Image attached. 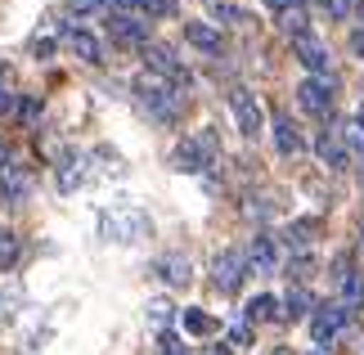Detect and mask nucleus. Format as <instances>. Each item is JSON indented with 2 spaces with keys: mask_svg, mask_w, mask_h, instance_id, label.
Segmentation results:
<instances>
[{
  "mask_svg": "<svg viewBox=\"0 0 364 355\" xmlns=\"http://www.w3.org/2000/svg\"><path fill=\"white\" fill-rule=\"evenodd\" d=\"M261 5H265V9H274V14H288V9H297L301 0H261Z\"/></svg>",
  "mask_w": 364,
  "mask_h": 355,
  "instance_id": "c756f323",
  "label": "nucleus"
},
{
  "mask_svg": "<svg viewBox=\"0 0 364 355\" xmlns=\"http://www.w3.org/2000/svg\"><path fill=\"white\" fill-rule=\"evenodd\" d=\"M180 324H185L189 337H212V333H216V319L203 315V310H185V315H180Z\"/></svg>",
  "mask_w": 364,
  "mask_h": 355,
  "instance_id": "aec40b11",
  "label": "nucleus"
},
{
  "mask_svg": "<svg viewBox=\"0 0 364 355\" xmlns=\"http://www.w3.org/2000/svg\"><path fill=\"white\" fill-rule=\"evenodd\" d=\"M315 355H324V351H315Z\"/></svg>",
  "mask_w": 364,
  "mask_h": 355,
  "instance_id": "4c0bfd02",
  "label": "nucleus"
},
{
  "mask_svg": "<svg viewBox=\"0 0 364 355\" xmlns=\"http://www.w3.org/2000/svg\"><path fill=\"white\" fill-rule=\"evenodd\" d=\"M108 32L122 46H149V18H135V14H108Z\"/></svg>",
  "mask_w": 364,
  "mask_h": 355,
  "instance_id": "6e6552de",
  "label": "nucleus"
},
{
  "mask_svg": "<svg viewBox=\"0 0 364 355\" xmlns=\"http://www.w3.org/2000/svg\"><path fill=\"white\" fill-rule=\"evenodd\" d=\"M351 50H355V59H364V27H355V32H351Z\"/></svg>",
  "mask_w": 364,
  "mask_h": 355,
  "instance_id": "473e14b6",
  "label": "nucleus"
},
{
  "mask_svg": "<svg viewBox=\"0 0 364 355\" xmlns=\"http://www.w3.org/2000/svg\"><path fill=\"white\" fill-rule=\"evenodd\" d=\"M230 112H234V126H239L243 139H257L265 131V108L257 104V95H252V90L234 86L230 90Z\"/></svg>",
  "mask_w": 364,
  "mask_h": 355,
  "instance_id": "7ed1b4c3",
  "label": "nucleus"
},
{
  "mask_svg": "<svg viewBox=\"0 0 364 355\" xmlns=\"http://www.w3.org/2000/svg\"><path fill=\"white\" fill-rule=\"evenodd\" d=\"M297 104L315 117H328L333 112V77H306L297 86Z\"/></svg>",
  "mask_w": 364,
  "mask_h": 355,
  "instance_id": "423d86ee",
  "label": "nucleus"
},
{
  "mask_svg": "<svg viewBox=\"0 0 364 355\" xmlns=\"http://www.w3.org/2000/svg\"><path fill=\"white\" fill-rule=\"evenodd\" d=\"M113 14H135V18H176L180 0H108Z\"/></svg>",
  "mask_w": 364,
  "mask_h": 355,
  "instance_id": "1a4fd4ad",
  "label": "nucleus"
},
{
  "mask_svg": "<svg viewBox=\"0 0 364 355\" xmlns=\"http://www.w3.org/2000/svg\"><path fill=\"white\" fill-rule=\"evenodd\" d=\"M311 270H315V261H311V257H297V261H292V270H288V275H297V279H301V275H311Z\"/></svg>",
  "mask_w": 364,
  "mask_h": 355,
  "instance_id": "7c9ffc66",
  "label": "nucleus"
},
{
  "mask_svg": "<svg viewBox=\"0 0 364 355\" xmlns=\"http://www.w3.org/2000/svg\"><path fill=\"white\" fill-rule=\"evenodd\" d=\"M14 302H18L14 292H0V324H9V319H14Z\"/></svg>",
  "mask_w": 364,
  "mask_h": 355,
  "instance_id": "c85d7f7f",
  "label": "nucleus"
},
{
  "mask_svg": "<svg viewBox=\"0 0 364 355\" xmlns=\"http://www.w3.org/2000/svg\"><path fill=\"white\" fill-rule=\"evenodd\" d=\"M319 9H324L328 18H351L360 9V0H319Z\"/></svg>",
  "mask_w": 364,
  "mask_h": 355,
  "instance_id": "393cba45",
  "label": "nucleus"
},
{
  "mask_svg": "<svg viewBox=\"0 0 364 355\" xmlns=\"http://www.w3.org/2000/svg\"><path fill=\"white\" fill-rule=\"evenodd\" d=\"M68 50H73L81 63H104V41L95 32H86V27H68Z\"/></svg>",
  "mask_w": 364,
  "mask_h": 355,
  "instance_id": "4468645a",
  "label": "nucleus"
},
{
  "mask_svg": "<svg viewBox=\"0 0 364 355\" xmlns=\"http://www.w3.org/2000/svg\"><path fill=\"white\" fill-rule=\"evenodd\" d=\"M247 270H257V275H274V270H279V243H274V234H252V243H247Z\"/></svg>",
  "mask_w": 364,
  "mask_h": 355,
  "instance_id": "9b49d317",
  "label": "nucleus"
},
{
  "mask_svg": "<svg viewBox=\"0 0 364 355\" xmlns=\"http://www.w3.org/2000/svg\"><path fill=\"white\" fill-rule=\"evenodd\" d=\"M27 194H32V176H27L14 158L0 162V203H23Z\"/></svg>",
  "mask_w": 364,
  "mask_h": 355,
  "instance_id": "9d476101",
  "label": "nucleus"
},
{
  "mask_svg": "<svg viewBox=\"0 0 364 355\" xmlns=\"http://www.w3.org/2000/svg\"><path fill=\"white\" fill-rule=\"evenodd\" d=\"M32 54H36V59H50V54H54V41H36Z\"/></svg>",
  "mask_w": 364,
  "mask_h": 355,
  "instance_id": "72a5a7b5",
  "label": "nucleus"
},
{
  "mask_svg": "<svg viewBox=\"0 0 364 355\" xmlns=\"http://www.w3.org/2000/svg\"><path fill=\"white\" fill-rule=\"evenodd\" d=\"M162 355H180V337L176 333H162Z\"/></svg>",
  "mask_w": 364,
  "mask_h": 355,
  "instance_id": "2f4dec72",
  "label": "nucleus"
},
{
  "mask_svg": "<svg viewBox=\"0 0 364 355\" xmlns=\"http://www.w3.org/2000/svg\"><path fill=\"white\" fill-rule=\"evenodd\" d=\"M185 41H189L193 50L212 54V59L225 54V36H220V27H212V23H185Z\"/></svg>",
  "mask_w": 364,
  "mask_h": 355,
  "instance_id": "ddd939ff",
  "label": "nucleus"
},
{
  "mask_svg": "<svg viewBox=\"0 0 364 355\" xmlns=\"http://www.w3.org/2000/svg\"><path fill=\"white\" fill-rule=\"evenodd\" d=\"M212 162H216V139L212 135H189V139H180L176 153H171V166L176 171H189V176L207 171Z\"/></svg>",
  "mask_w": 364,
  "mask_h": 355,
  "instance_id": "f03ea898",
  "label": "nucleus"
},
{
  "mask_svg": "<svg viewBox=\"0 0 364 355\" xmlns=\"http://www.w3.org/2000/svg\"><path fill=\"white\" fill-rule=\"evenodd\" d=\"M243 279H247V252H239V248L216 252V261H212V283L216 288L220 292H239Z\"/></svg>",
  "mask_w": 364,
  "mask_h": 355,
  "instance_id": "39448f33",
  "label": "nucleus"
},
{
  "mask_svg": "<svg viewBox=\"0 0 364 355\" xmlns=\"http://www.w3.org/2000/svg\"><path fill=\"white\" fill-rule=\"evenodd\" d=\"M265 319H284V310H279V302L270 292H261V297L247 302V324H265Z\"/></svg>",
  "mask_w": 364,
  "mask_h": 355,
  "instance_id": "a211bd4d",
  "label": "nucleus"
},
{
  "mask_svg": "<svg viewBox=\"0 0 364 355\" xmlns=\"http://www.w3.org/2000/svg\"><path fill=\"white\" fill-rule=\"evenodd\" d=\"M14 112H18L23 126H32V122H41V99L27 95V99H18V104H14Z\"/></svg>",
  "mask_w": 364,
  "mask_h": 355,
  "instance_id": "b1692460",
  "label": "nucleus"
},
{
  "mask_svg": "<svg viewBox=\"0 0 364 355\" xmlns=\"http://www.w3.org/2000/svg\"><path fill=\"white\" fill-rule=\"evenodd\" d=\"M9 104H14V99H9V90L0 86V112H9Z\"/></svg>",
  "mask_w": 364,
  "mask_h": 355,
  "instance_id": "f704fd0d",
  "label": "nucleus"
},
{
  "mask_svg": "<svg viewBox=\"0 0 364 355\" xmlns=\"http://www.w3.org/2000/svg\"><path fill=\"white\" fill-rule=\"evenodd\" d=\"M230 346H252V324H247V319L230 329Z\"/></svg>",
  "mask_w": 364,
  "mask_h": 355,
  "instance_id": "cd10ccee",
  "label": "nucleus"
},
{
  "mask_svg": "<svg viewBox=\"0 0 364 355\" xmlns=\"http://www.w3.org/2000/svg\"><path fill=\"white\" fill-rule=\"evenodd\" d=\"M315 153H319L324 166H333V171H346V166H351V149H346V139H342L338 126H324V131H319Z\"/></svg>",
  "mask_w": 364,
  "mask_h": 355,
  "instance_id": "0eeeda50",
  "label": "nucleus"
},
{
  "mask_svg": "<svg viewBox=\"0 0 364 355\" xmlns=\"http://www.w3.org/2000/svg\"><path fill=\"white\" fill-rule=\"evenodd\" d=\"M81 180H86V158H81V153H68V158L59 162V189L73 194Z\"/></svg>",
  "mask_w": 364,
  "mask_h": 355,
  "instance_id": "f3484780",
  "label": "nucleus"
},
{
  "mask_svg": "<svg viewBox=\"0 0 364 355\" xmlns=\"http://www.w3.org/2000/svg\"><path fill=\"white\" fill-rule=\"evenodd\" d=\"M135 99L149 108V117H158L162 126L180 122V112H185V90H176L171 81H162V77H139L135 81Z\"/></svg>",
  "mask_w": 364,
  "mask_h": 355,
  "instance_id": "f257e3e1",
  "label": "nucleus"
},
{
  "mask_svg": "<svg viewBox=\"0 0 364 355\" xmlns=\"http://www.w3.org/2000/svg\"><path fill=\"white\" fill-rule=\"evenodd\" d=\"M338 131H342V139H346V149H351L355 158H364V122H360V117H351V122H342Z\"/></svg>",
  "mask_w": 364,
  "mask_h": 355,
  "instance_id": "4be33fe9",
  "label": "nucleus"
},
{
  "mask_svg": "<svg viewBox=\"0 0 364 355\" xmlns=\"http://www.w3.org/2000/svg\"><path fill=\"white\" fill-rule=\"evenodd\" d=\"M311 306H315V297L306 292V288H288V297H284V319H306V315H311Z\"/></svg>",
  "mask_w": 364,
  "mask_h": 355,
  "instance_id": "6ab92c4d",
  "label": "nucleus"
},
{
  "mask_svg": "<svg viewBox=\"0 0 364 355\" xmlns=\"http://www.w3.org/2000/svg\"><path fill=\"white\" fill-rule=\"evenodd\" d=\"M14 261H18V238L0 230V270H9Z\"/></svg>",
  "mask_w": 364,
  "mask_h": 355,
  "instance_id": "a878e982",
  "label": "nucleus"
},
{
  "mask_svg": "<svg viewBox=\"0 0 364 355\" xmlns=\"http://www.w3.org/2000/svg\"><path fill=\"white\" fill-rule=\"evenodd\" d=\"M351 319H355V310H351V306H342V302H324V306H315V315H311V337H315L319 346H328Z\"/></svg>",
  "mask_w": 364,
  "mask_h": 355,
  "instance_id": "20e7f679",
  "label": "nucleus"
},
{
  "mask_svg": "<svg viewBox=\"0 0 364 355\" xmlns=\"http://www.w3.org/2000/svg\"><path fill=\"white\" fill-rule=\"evenodd\" d=\"M292 54H297V63H301L311 77H328V50L315 41V32H311V36H297V41H292Z\"/></svg>",
  "mask_w": 364,
  "mask_h": 355,
  "instance_id": "f8f14e48",
  "label": "nucleus"
},
{
  "mask_svg": "<svg viewBox=\"0 0 364 355\" xmlns=\"http://www.w3.org/2000/svg\"><path fill=\"white\" fill-rule=\"evenodd\" d=\"M274 149L284 153V158H297V153L306 149V144H301V131L292 126L288 112H274Z\"/></svg>",
  "mask_w": 364,
  "mask_h": 355,
  "instance_id": "2eb2a0df",
  "label": "nucleus"
},
{
  "mask_svg": "<svg viewBox=\"0 0 364 355\" xmlns=\"http://www.w3.org/2000/svg\"><path fill=\"white\" fill-rule=\"evenodd\" d=\"M207 355H234V351H230V346H220V342H216V346H207Z\"/></svg>",
  "mask_w": 364,
  "mask_h": 355,
  "instance_id": "c9c22d12",
  "label": "nucleus"
},
{
  "mask_svg": "<svg viewBox=\"0 0 364 355\" xmlns=\"http://www.w3.org/2000/svg\"><path fill=\"white\" fill-rule=\"evenodd\" d=\"M279 23H284V32L297 41V36H311V18H306V9H288V14H279Z\"/></svg>",
  "mask_w": 364,
  "mask_h": 355,
  "instance_id": "412c9836",
  "label": "nucleus"
},
{
  "mask_svg": "<svg viewBox=\"0 0 364 355\" xmlns=\"http://www.w3.org/2000/svg\"><path fill=\"white\" fill-rule=\"evenodd\" d=\"M216 18L220 23H247V14L239 5H230V0H216Z\"/></svg>",
  "mask_w": 364,
  "mask_h": 355,
  "instance_id": "bb28decb",
  "label": "nucleus"
},
{
  "mask_svg": "<svg viewBox=\"0 0 364 355\" xmlns=\"http://www.w3.org/2000/svg\"><path fill=\"white\" fill-rule=\"evenodd\" d=\"M315 230H319V221H292V230H288V243L292 248H306L315 238Z\"/></svg>",
  "mask_w": 364,
  "mask_h": 355,
  "instance_id": "5701e85b",
  "label": "nucleus"
},
{
  "mask_svg": "<svg viewBox=\"0 0 364 355\" xmlns=\"http://www.w3.org/2000/svg\"><path fill=\"white\" fill-rule=\"evenodd\" d=\"M0 162H9V149L5 144H0Z\"/></svg>",
  "mask_w": 364,
  "mask_h": 355,
  "instance_id": "e433bc0d",
  "label": "nucleus"
},
{
  "mask_svg": "<svg viewBox=\"0 0 364 355\" xmlns=\"http://www.w3.org/2000/svg\"><path fill=\"white\" fill-rule=\"evenodd\" d=\"M158 279H162V283H171V288H185V283L193 279V275H189V257H180V252L162 257V261H158Z\"/></svg>",
  "mask_w": 364,
  "mask_h": 355,
  "instance_id": "dca6fc26",
  "label": "nucleus"
}]
</instances>
